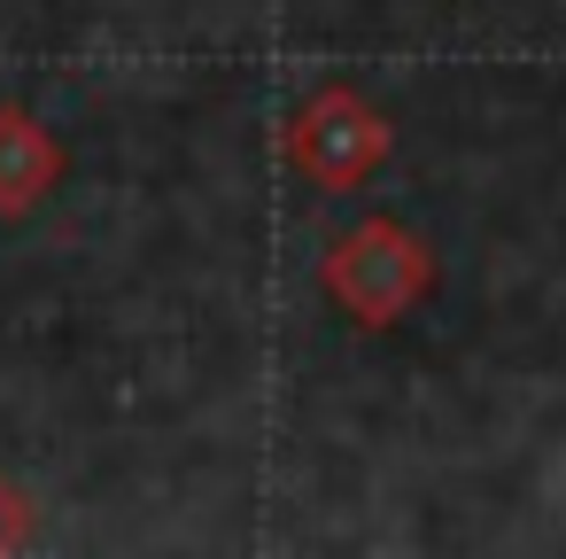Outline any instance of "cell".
I'll list each match as a JSON object with an SVG mask.
<instances>
[{
    "mask_svg": "<svg viewBox=\"0 0 566 559\" xmlns=\"http://www.w3.org/2000/svg\"><path fill=\"white\" fill-rule=\"evenodd\" d=\"M318 280L326 296L349 311V327H403L427 296H434V249L403 226V218H357L349 234L326 241L318 257Z\"/></svg>",
    "mask_w": 566,
    "mask_h": 559,
    "instance_id": "obj_1",
    "label": "cell"
},
{
    "mask_svg": "<svg viewBox=\"0 0 566 559\" xmlns=\"http://www.w3.org/2000/svg\"><path fill=\"white\" fill-rule=\"evenodd\" d=\"M287 164L311 179V187H326V195H349V187H365L380 164H388V148H396V133H388V117L357 94V86H342V79H326L318 94H303L295 102V117H287Z\"/></svg>",
    "mask_w": 566,
    "mask_h": 559,
    "instance_id": "obj_2",
    "label": "cell"
},
{
    "mask_svg": "<svg viewBox=\"0 0 566 559\" xmlns=\"http://www.w3.org/2000/svg\"><path fill=\"white\" fill-rule=\"evenodd\" d=\"M63 179V141L24 110L0 102V218H32Z\"/></svg>",
    "mask_w": 566,
    "mask_h": 559,
    "instance_id": "obj_3",
    "label": "cell"
},
{
    "mask_svg": "<svg viewBox=\"0 0 566 559\" xmlns=\"http://www.w3.org/2000/svg\"><path fill=\"white\" fill-rule=\"evenodd\" d=\"M32 536H40V505H32V489L0 474V551H24Z\"/></svg>",
    "mask_w": 566,
    "mask_h": 559,
    "instance_id": "obj_4",
    "label": "cell"
}]
</instances>
